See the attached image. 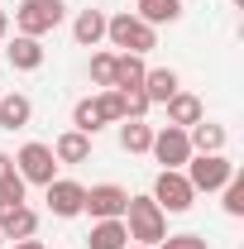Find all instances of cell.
Masks as SVG:
<instances>
[{"instance_id":"1","label":"cell","mask_w":244,"mask_h":249,"mask_svg":"<svg viewBox=\"0 0 244 249\" xmlns=\"http://www.w3.org/2000/svg\"><path fill=\"white\" fill-rule=\"evenodd\" d=\"M124 230H129V240H139V245H158L163 235H168V211L153 201V196H129V206H124Z\"/></svg>"},{"instance_id":"2","label":"cell","mask_w":244,"mask_h":249,"mask_svg":"<svg viewBox=\"0 0 244 249\" xmlns=\"http://www.w3.org/2000/svg\"><path fill=\"white\" fill-rule=\"evenodd\" d=\"M105 38L120 48V53H149L153 43H158V34H153V24H144L139 15H110L105 19Z\"/></svg>"},{"instance_id":"3","label":"cell","mask_w":244,"mask_h":249,"mask_svg":"<svg viewBox=\"0 0 244 249\" xmlns=\"http://www.w3.org/2000/svg\"><path fill=\"white\" fill-rule=\"evenodd\" d=\"M235 173H240V168L225 154H192L187 158V182H192V192H220Z\"/></svg>"},{"instance_id":"4","label":"cell","mask_w":244,"mask_h":249,"mask_svg":"<svg viewBox=\"0 0 244 249\" xmlns=\"http://www.w3.org/2000/svg\"><path fill=\"white\" fill-rule=\"evenodd\" d=\"M62 15H67L62 0H24V5L15 10V29L29 34V38H43V34H53L62 24Z\"/></svg>"},{"instance_id":"5","label":"cell","mask_w":244,"mask_h":249,"mask_svg":"<svg viewBox=\"0 0 244 249\" xmlns=\"http://www.w3.org/2000/svg\"><path fill=\"white\" fill-rule=\"evenodd\" d=\"M153 201H158L163 211L182 216V211H192L196 192H192V182H187V173H177V168H163V173H158V182H153Z\"/></svg>"},{"instance_id":"6","label":"cell","mask_w":244,"mask_h":249,"mask_svg":"<svg viewBox=\"0 0 244 249\" xmlns=\"http://www.w3.org/2000/svg\"><path fill=\"white\" fill-rule=\"evenodd\" d=\"M149 154L158 158L163 168H177V173H182L187 158H192V139H187V129H177V124H163V129H153Z\"/></svg>"},{"instance_id":"7","label":"cell","mask_w":244,"mask_h":249,"mask_svg":"<svg viewBox=\"0 0 244 249\" xmlns=\"http://www.w3.org/2000/svg\"><path fill=\"white\" fill-rule=\"evenodd\" d=\"M15 173H19L24 182L48 187L53 178H58V158H53V149H48V144H24V149H19V158H15Z\"/></svg>"},{"instance_id":"8","label":"cell","mask_w":244,"mask_h":249,"mask_svg":"<svg viewBox=\"0 0 244 249\" xmlns=\"http://www.w3.org/2000/svg\"><path fill=\"white\" fill-rule=\"evenodd\" d=\"M124 206H129V192H124V187H115V182L91 187V192H87V201H82V211H87L91 220H120Z\"/></svg>"},{"instance_id":"9","label":"cell","mask_w":244,"mask_h":249,"mask_svg":"<svg viewBox=\"0 0 244 249\" xmlns=\"http://www.w3.org/2000/svg\"><path fill=\"white\" fill-rule=\"evenodd\" d=\"M82 201H87V187L82 182H72V178H53L48 182V211L62 220H72V216H82Z\"/></svg>"},{"instance_id":"10","label":"cell","mask_w":244,"mask_h":249,"mask_svg":"<svg viewBox=\"0 0 244 249\" xmlns=\"http://www.w3.org/2000/svg\"><path fill=\"white\" fill-rule=\"evenodd\" d=\"M5 58H10V67H15V72H38V67H43V43H38V38H29V34H19V38L5 48Z\"/></svg>"},{"instance_id":"11","label":"cell","mask_w":244,"mask_h":249,"mask_svg":"<svg viewBox=\"0 0 244 249\" xmlns=\"http://www.w3.org/2000/svg\"><path fill=\"white\" fill-rule=\"evenodd\" d=\"M144 72H149L144 67V53H115V82L110 87L115 91H139L144 87Z\"/></svg>"},{"instance_id":"12","label":"cell","mask_w":244,"mask_h":249,"mask_svg":"<svg viewBox=\"0 0 244 249\" xmlns=\"http://www.w3.org/2000/svg\"><path fill=\"white\" fill-rule=\"evenodd\" d=\"M34 120V101L29 96H19V91H10V96H0V129H24V124Z\"/></svg>"},{"instance_id":"13","label":"cell","mask_w":244,"mask_h":249,"mask_svg":"<svg viewBox=\"0 0 244 249\" xmlns=\"http://www.w3.org/2000/svg\"><path fill=\"white\" fill-rule=\"evenodd\" d=\"M139 91L149 96V106H153V101H173V96L182 91V82H177L173 67H153V72H144V87Z\"/></svg>"},{"instance_id":"14","label":"cell","mask_w":244,"mask_h":249,"mask_svg":"<svg viewBox=\"0 0 244 249\" xmlns=\"http://www.w3.org/2000/svg\"><path fill=\"white\" fill-rule=\"evenodd\" d=\"M187 139H192V154H225V124L196 120L187 129Z\"/></svg>"},{"instance_id":"15","label":"cell","mask_w":244,"mask_h":249,"mask_svg":"<svg viewBox=\"0 0 244 249\" xmlns=\"http://www.w3.org/2000/svg\"><path fill=\"white\" fill-rule=\"evenodd\" d=\"M53 158H58V163H87V158H91V134H82V129H67V134H58Z\"/></svg>"},{"instance_id":"16","label":"cell","mask_w":244,"mask_h":249,"mask_svg":"<svg viewBox=\"0 0 244 249\" xmlns=\"http://www.w3.org/2000/svg\"><path fill=\"white\" fill-rule=\"evenodd\" d=\"M163 106H168V124H177V129H192L196 120H206V115H201V101L192 91H177L173 101H163Z\"/></svg>"},{"instance_id":"17","label":"cell","mask_w":244,"mask_h":249,"mask_svg":"<svg viewBox=\"0 0 244 249\" xmlns=\"http://www.w3.org/2000/svg\"><path fill=\"white\" fill-rule=\"evenodd\" d=\"M72 38H77L82 48H96V43L105 38V15H101V10H82V15L72 19Z\"/></svg>"},{"instance_id":"18","label":"cell","mask_w":244,"mask_h":249,"mask_svg":"<svg viewBox=\"0 0 244 249\" xmlns=\"http://www.w3.org/2000/svg\"><path fill=\"white\" fill-rule=\"evenodd\" d=\"M144 24H177L182 19V0H139V10H134Z\"/></svg>"},{"instance_id":"19","label":"cell","mask_w":244,"mask_h":249,"mask_svg":"<svg viewBox=\"0 0 244 249\" xmlns=\"http://www.w3.org/2000/svg\"><path fill=\"white\" fill-rule=\"evenodd\" d=\"M124 245H129L124 220H96L91 225V249H124Z\"/></svg>"},{"instance_id":"20","label":"cell","mask_w":244,"mask_h":249,"mask_svg":"<svg viewBox=\"0 0 244 249\" xmlns=\"http://www.w3.org/2000/svg\"><path fill=\"white\" fill-rule=\"evenodd\" d=\"M34 230H38V216H34L29 206H15L10 216L0 220V235H5V240H29Z\"/></svg>"},{"instance_id":"21","label":"cell","mask_w":244,"mask_h":249,"mask_svg":"<svg viewBox=\"0 0 244 249\" xmlns=\"http://www.w3.org/2000/svg\"><path fill=\"white\" fill-rule=\"evenodd\" d=\"M149 144H153V124H144V120L120 124V149L124 154H149Z\"/></svg>"},{"instance_id":"22","label":"cell","mask_w":244,"mask_h":249,"mask_svg":"<svg viewBox=\"0 0 244 249\" xmlns=\"http://www.w3.org/2000/svg\"><path fill=\"white\" fill-rule=\"evenodd\" d=\"M101 106H96L91 96H87V101H77V106H72V129H82V134H96V129H101Z\"/></svg>"},{"instance_id":"23","label":"cell","mask_w":244,"mask_h":249,"mask_svg":"<svg viewBox=\"0 0 244 249\" xmlns=\"http://www.w3.org/2000/svg\"><path fill=\"white\" fill-rule=\"evenodd\" d=\"M96 106H101V120L110 124V120H124V96L115 91V87H105V91L96 96Z\"/></svg>"},{"instance_id":"24","label":"cell","mask_w":244,"mask_h":249,"mask_svg":"<svg viewBox=\"0 0 244 249\" xmlns=\"http://www.w3.org/2000/svg\"><path fill=\"white\" fill-rule=\"evenodd\" d=\"M91 82L96 87H110L115 82V53H96L91 58Z\"/></svg>"},{"instance_id":"25","label":"cell","mask_w":244,"mask_h":249,"mask_svg":"<svg viewBox=\"0 0 244 249\" xmlns=\"http://www.w3.org/2000/svg\"><path fill=\"white\" fill-rule=\"evenodd\" d=\"M220 192H225V211H230V216H244V178L240 173L220 187Z\"/></svg>"},{"instance_id":"26","label":"cell","mask_w":244,"mask_h":249,"mask_svg":"<svg viewBox=\"0 0 244 249\" xmlns=\"http://www.w3.org/2000/svg\"><path fill=\"white\" fill-rule=\"evenodd\" d=\"M153 249H211V245H206L201 235H163Z\"/></svg>"},{"instance_id":"27","label":"cell","mask_w":244,"mask_h":249,"mask_svg":"<svg viewBox=\"0 0 244 249\" xmlns=\"http://www.w3.org/2000/svg\"><path fill=\"white\" fill-rule=\"evenodd\" d=\"M120 96H124V120H144L149 96H144V91H120Z\"/></svg>"},{"instance_id":"28","label":"cell","mask_w":244,"mask_h":249,"mask_svg":"<svg viewBox=\"0 0 244 249\" xmlns=\"http://www.w3.org/2000/svg\"><path fill=\"white\" fill-rule=\"evenodd\" d=\"M10 182H19V173H15V158L0 154V187H10Z\"/></svg>"},{"instance_id":"29","label":"cell","mask_w":244,"mask_h":249,"mask_svg":"<svg viewBox=\"0 0 244 249\" xmlns=\"http://www.w3.org/2000/svg\"><path fill=\"white\" fill-rule=\"evenodd\" d=\"M15 249H43V245H38V240L29 235V240H15Z\"/></svg>"},{"instance_id":"30","label":"cell","mask_w":244,"mask_h":249,"mask_svg":"<svg viewBox=\"0 0 244 249\" xmlns=\"http://www.w3.org/2000/svg\"><path fill=\"white\" fill-rule=\"evenodd\" d=\"M5 34H10V15L0 10V38H5Z\"/></svg>"},{"instance_id":"31","label":"cell","mask_w":244,"mask_h":249,"mask_svg":"<svg viewBox=\"0 0 244 249\" xmlns=\"http://www.w3.org/2000/svg\"><path fill=\"white\" fill-rule=\"evenodd\" d=\"M124 249H149V245H124Z\"/></svg>"},{"instance_id":"32","label":"cell","mask_w":244,"mask_h":249,"mask_svg":"<svg viewBox=\"0 0 244 249\" xmlns=\"http://www.w3.org/2000/svg\"><path fill=\"white\" fill-rule=\"evenodd\" d=\"M0 245H5V235H0Z\"/></svg>"}]
</instances>
